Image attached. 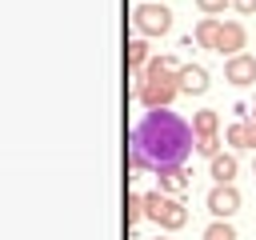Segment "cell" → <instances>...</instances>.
Returning a JSON list of instances; mask_svg holds the SVG:
<instances>
[{"label": "cell", "mask_w": 256, "mask_h": 240, "mask_svg": "<svg viewBox=\"0 0 256 240\" xmlns=\"http://www.w3.org/2000/svg\"><path fill=\"white\" fill-rule=\"evenodd\" d=\"M196 148V132L168 108H148L132 128V172H164L180 168Z\"/></svg>", "instance_id": "obj_1"}, {"label": "cell", "mask_w": 256, "mask_h": 240, "mask_svg": "<svg viewBox=\"0 0 256 240\" xmlns=\"http://www.w3.org/2000/svg\"><path fill=\"white\" fill-rule=\"evenodd\" d=\"M176 92H180V64H176L172 56L148 60V68H144V76H140V84H136L140 104H144V108H168V104L176 100Z\"/></svg>", "instance_id": "obj_2"}, {"label": "cell", "mask_w": 256, "mask_h": 240, "mask_svg": "<svg viewBox=\"0 0 256 240\" xmlns=\"http://www.w3.org/2000/svg\"><path fill=\"white\" fill-rule=\"evenodd\" d=\"M144 216H148L152 224H160L164 232H176V228L188 224V208H184L176 196H168V192H148V196H144Z\"/></svg>", "instance_id": "obj_3"}, {"label": "cell", "mask_w": 256, "mask_h": 240, "mask_svg": "<svg viewBox=\"0 0 256 240\" xmlns=\"http://www.w3.org/2000/svg\"><path fill=\"white\" fill-rule=\"evenodd\" d=\"M132 24H136V32H144V36H164V32L172 28V12H168L160 0H144V4L132 12Z\"/></svg>", "instance_id": "obj_4"}, {"label": "cell", "mask_w": 256, "mask_h": 240, "mask_svg": "<svg viewBox=\"0 0 256 240\" xmlns=\"http://www.w3.org/2000/svg\"><path fill=\"white\" fill-rule=\"evenodd\" d=\"M208 212H212L216 220H228L232 212H240V192H236L232 184H216V188L208 192Z\"/></svg>", "instance_id": "obj_5"}, {"label": "cell", "mask_w": 256, "mask_h": 240, "mask_svg": "<svg viewBox=\"0 0 256 240\" xmlns=\"http://www.w3.org/2000/svg\"><path fill=\"white\" fill-rule=\"evenodd\" d=\"M224 80H228V84H236V88L252 84V80H256V56H248V52L228 56V64H224Z\"/></svg>", "instance_id": "obj_6"}, {"label": "cell", "mask_w": 256, "mask_h": 240, "mask_svg": "<svg viewBox=\"0 0 256 240\" xmlns=\"http://www.w3.org/2000/svg\"><path fill=\"white\" fill-rule=\"evenodd\" d=\"M244 40H248V32H244V24H236V20H224V24H220V40H216V52H228V56H240V48H244Z\"/></svg>", "instance_id": "obj_7"}, {"label": "cell", "mask_w": 256, "mask_h": 240, "mask_svg": "<svg viewBox=\"0 0 256 240\" xmlns=\"http://www.w3.org/2000/svg\"><path fill=\"white\" fill-rule=\"evenodd\" d=\"M180 92H188V96L208 92V68H200V64H184V68H180Z\"/></svg>", "instance_id": "obj_8"}, {"label": "cell", "mask_w": 256, "mask_h": 240, "mask_svg": "<svg viewBox=\"0 0 256 240\" xmlns=\"http://www.w3.org/2000/svg\"><path fill=\"white\" fill-rule=\"evenodd\" d=\"M236 156L232 152H220V156H212V168H208V176L216 180V184H232V176H236Z\"/></svg>", "instance_id": "obj_9"}, {"label": "cell", "mask_w": 256, "mask_h": 240, "mask_svg": "<svg viewBox=\"0 0 256 240\" xmlns=\"http://www.w3.org/2000/svg\"><path fill=\"white\" fill-rule=\"evenodd\" d=\"M220 24H224L220 16H204V20L196 24V44H200V48H212V52H216V40H220Z\"/></svg>", "instance_id": "obj_10"}, {"label": "cell", "mask_w": 256, "mask_h": 240, "mask_svg": "<svg viewBox=\"0 0 256 240\" xmlns=\"http://www.w3.org/2000/svg\"><path fill=\"white\" fill-rule=\"evenodd\" d=\"M128 68L136 72V84H140V76H144V68H148V44H144V40H132V44H128Z\"/></svg>", "instance_id": "obj_11"}, {"label": "cell", "mask_w": 256, "mask_h": 240, "mask_svg": "<svg viewBox=\"0 0 256 240\" xmlns=\"http://www.w3.org/2000/svg\"><path fill=\"white\" fill-rule=\"evenodd\" d=\"M184 188H188V172H184V168H164V172H160V192H172V196H176V192H184Z\"/></svg>", "instance_id": "obj_12"}, {"label": "cell", "mask_w": 256, "mask_h": 240, "mask_svg": "<svg viewBox=\"0 0 256 240\" xmlns=\"http://www.w3.org/2000/svg\"><path fill=\"white\" fill-rule=\"evenodd\" d=\"M216 124H220V120H216L212 108L196 112V116H192V132H196V140H200V136H216Z\"/></svg>", "instance_id": "obj_13"}, {"label": "cell", "mask_w": 256, "mask_h": 240, "mask_svg": "<svg viewBox=\"0 0 256 240\" xmlns=\"http://www.w3.org/2000/svg\"><path fill=\"white\" fill-rule=\"evenodd\" d=\"M204 240H236V228L228 220H212L208 232H204Z\"/></svg>", "instance_id": "obj_14"}, {"label": "cell", "mask_w": 256, "mask_h": 240, "mask_svg": "<svg viewBox=\"0 0 256 240\" xmlns=\"http://www.w3.org/2000/svg\"><path fill=\"white\" fill-rule=\"evenodd\" d=\"M196 152H200V156H208V160H212V156H220V136H200V140H196Z\"/></svg>", "instance_id": "obj_15"}, {"label": "cell", "mask_w": 256, "mask_h": 240, "mask_svg": "<svg viewBox=\"0 0 256 240\" xmlns=\"http://www.w3.org/2000/svg\"><path fill=\"white\" fill-rule=\"evenodd\" d=\"M144 216V196H136V192H128V228L136 224Z\"/></svg>", "instance_id": "obj_16"}, {"label": "cell", "mask_w": 256, "mask_h": 240, "mask_svg": "<svg viewBox=\"0 0 256 240\" xmlns=\"http://www.w3.org/2000/svg\"><path fill=\"white\" fill-rule=\"evenodd\" d=\"M228 4H232V0H196V8H200L204 16H220Z\"/></svg>", "instance_id": "obj_17"}, {"label": "cell", "mask_w": 256, "mask_h": 240, "mask_svg": "<svg viewBox=\"0 0 256 240\" xmlns=\"http://www.w3.org/2000/svg\"><path fill=\"white\" fill-rule=\"evenodd\" d=\"M224 140H228L232 148H244V120H236V124L224 132Z\"/></svg>", "instance_id": "obj_18"}, {"label": "cell", "mask_w": 256, "mask_h": 240, "mask_svg": "<svg viewBox=\"0 0 256 240\" xmlns=\"http://www.w3.org/2000/svg\"><path fill=\"white\" fill-rule=\"evenodd\" d=\"M244 148H256V120H244Z\"/></svg>", "instance_id": "obj_19"}, {"label": "cell", "mask_w": 256, "mask_h": 240, "mask_svg": "<svg viewBox=\"0 0 256 240\" xmlns=\"http://www.w3.org/2000/svg\"><path fill=\"white\" fill-rule=\"evenodd\" d=\"M232 8H236V12H244V16H248V12H256V0H232Z\"/></svg>", "instance_id": "obj_20"}, {"label": "cell", "mask_w": 256, "mask_h": 240, "mask_svg": "<svg viewBox=\"0 0 256 240\" xmlns=\"http://www.w3.org/2000/svg\"><path fill=\"white\" fill-rule=\"evenodd\" d=\"M252 172H256V160H252Z\"/></svg>", "instance_id": "obj_21"}, {"label": "cell", "mask_w": 256, "mask_h": 240, "mask_svg": "<svg viewBox=\"0 0 256 240\" xmlns=\"http://www.w3.org/2000/svg\"><path fill=\"white\" fill-rule=\"evenodd\" d=\"M156 240H168V236H156Z\"/></svg>", "instance_id": "obj_22"}, {"label": "cell", "mask_w": 256, "mask_h": 240, "mask_svg": "<svg viewBox=\"0 0 256 240\" xmlns=\"http://www.w3.org/2000/svg\"><path fill=\"white\" fill-rule=\"evenodd\" d=\"M252 108H256V100H252Z\"/></svg>", "instance_id": "obj_23"}, {"label": "cell", "mask_w": 256, "mask_h": 240, "mask_svg": "<svg viewBox=\"0 0 256 240\" xmlns=\"http://www.w3.org/2000/svg\"><path fill=\"white\" fill-rule=\"evenodd\" d=\"M160 4H164V0H160Z\"/></svg>", "instance_id": "obj_24"}]
</instances>
